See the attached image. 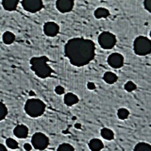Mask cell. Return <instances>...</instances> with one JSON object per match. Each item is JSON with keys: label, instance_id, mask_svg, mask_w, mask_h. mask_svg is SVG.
<instances>
[{"label": "cell", "instance_id": "cell-1", "mask_svg": "<svg viewBox=\"0 0 151 151\" xmlns=\"http://www.w3.org/2000/svg\"><path fill=\"white\" fill-rule=\"evenodd\" d=\"M64 53L71 64L77 67H82L94 59L96 45L93 41L89 39L73 38L65 44Z\"/></svg>", "mask_w": 151, "mask_h": 151}, {"label": "cell", "instance_id": "cell-2", "mask_svg": "<svg viewBox=\"0 0 151 151\" xmlns=\"http://www.w3.org/2000/svg\"><path fill=\"white\" fill-rule=\"evenodd\" d=\"M48 58L45 56L41 57H33L30 59L31 70L35 73V75L40 78H46L51 76L53 70L48 65Z\"/></svg>", "mask_w": 151, "mask_h": 151}, {"label": "cell", "instance_id": "cell-3", "mask_svg": "<svg viewBox=\"0 0 151 151\" xmlns=\"http://www.w3.org/2000/svg\"><path fill=\"white\" fill-rule=\"evenodd\" d=\"M45 104L41 99L38 98H29L27 99L25 104L26 113L32 118H37L42 115L45 111Z\"/></svg>", "mask_w": 151, "mask_h": 151}, {"label": "cell", "instance_id": "cell-4", "mask_svg": "<svg viewBox=\"0 0 151 151\" xmlns=\"http://www.w3.org/2000/svg\"><path fill=\"white\" fill-rule=\"evenodd\" d=\"M133 49L136 55L146 56L151 53V40L145 36H138L134 40Z\"/></svg>", "mask_w": 151, "mask_h": 151}, {"label": "cell", "instance_id": "cell-5", "mask_svg": "<svg viewBox=\"0 0 151 151\" xmlns=\"http://www.w3.org/2000/svg\"><path fill=\"white\" fill-rule=\"evenodd\" d=\"M98 44L103 49H111L116 45V37L111 32L104 31L98 36Z\"/></svg>", "mask_w": 151, "mask_h": 151}, {"label": "cell", "instance_id": "cell-6", "mask_svg": "<svg viewBox=\"0 0 151 151\" xmlns=\"http://www.w3.org/2000/svg\"><path fill=\"white\" fill-rule=\"evenodd\" d=\"M31 145L37 150H45L49 145V139L42 132H36L31 138Z\"/></svg>", "mask_w": 151, "mask_h": 151}, {"label": "cell", "instance_id": "cell-7", "mask_svg": "<svg viewBox=\"0 0 151 151\" xmlns=\"http://www.w3.org/2000/svg\"><path fill=\"white\" fill-rule=\"evenodd\" d=\"M21 3L24 9L30 13L38 12L44 8L42 0H22Z\"/></svg>", "mask_w": 151, "mask_h": 151}, {"label": "cell", "instance_id": "cell-8", "mask_svg": "<svg viewBox=\"0 0 151 151\" xmlns=\"http://www.w3.org/2000/svg\"><path fill=\"white\" fill-rule=\"evenodd\" d=\"M107 61L111 68L119 69L124 65V57L120 53H111L108 57Z\"/></svg>", "mask_w": 151, "mask_h": 151}, {"label": "cell", "instance_id": "cell-9", "mask_svg": "<svg viewBox=\"0 0 151 151\" xmlns=\"http://www.w3.org/2000/svg\"><path fill=\"white\" fill-rule=\"evenodd\" d=\"M74 0H57L56 1V8L61 13L71 12L74 8Z\"/></svg>", "mask_w": 151, "mask_h": 151}, {"label": "cell", "instance_id": "cell-10", "mask_svg": "<svg viewBox=\"0 0 151 151\" xmlns=\"http://www.w3.org/2000/svg\"><path fill=\"white\" fill-rule=\"evenodd\" d=\"M44 32L48 37H55L60 32V26L55 22H46L44 25Z\"/></svg>", "mask_w": 151, "mask_h": 151}, {"label": "cell", "instance_id": "cell-11", "mask_svg": "<svg viewBox=\"0 0 151 151\" xmlns=\"http://www.w3.org/2000/svg\"><path fill=\"white\" fill-rule=\"evenodd\" d=\"M13 134L19 139H26L28 135V127L25 125H18L13 129Z\"/></svg>", "mask_w": 151, "mask_h": 151}, {"label": "cell", "instance_id": "cell-12", "mask_svg": "<svg viewBox=\"0 0 151 151\" xmlns=\"http://www.w3.org/2000/svg\"><path fill=\"white\" fill-rule=\"evenodd\" d=\"M78 101H79L78 96H77V94L73 93H65V96L63 97V102H64L65 105L68 106V107L76 105L77 103H78Z\"/></svg>", "mask_w": 151, "mask_h": 151}, {"label": "cell", "instance_id": "cell-13", "mask_svg": "<svg viewBox=\"0 0 151 151\" xmlns=\"http://www.w3.org/2000/svg\"><path fill=\"white\" fill-rule=\"evenodd\" d=\"M20 0H2V6L5 11L13 12L15 11Z\"/></svg>", "mask_w": 151, "mask_h": 151}, {"label": "cell", "instance_id": "cell-14", "mask_svg": "<svg viewBox=\"0 0 151 151\" xmlns=\"http://www.w3.org/2000/svg\"><path fill=\"white\" fill-rule=\"evenodd\" d=\"M104 147V144L99 139H92L89 142V148L91 151H101Z\"/></svg>", "mask_w": 151, "mask_h": 151}, {"label": "cell", "instance_id": "cell-15", "mask_svg": "<svg viewBox=\"0 0 151 151\" xmlns=\"http://www.w3.org/2000/svg\"><path fill=\"white\" fill-rule=\"evenodd\" d=\"M110 15V12L106 8H97L94 11V17L96 19H103L107 18Z\"/></svg>", "mask_w": 151, "mask_h": 151}, {"label": "cell", "instance_id": "cell-16", "mask_svg": "<svg viewBox=\"0 0 151 151\" xmlns=\"http://www.w3.org/2000/svg\"><path fill=\"white\" fill-rule=\"evenodd\" d=\"M103 79L108 84H113L117 81L118 77L113 72H106L103 76Z\"/></svg>", "mask_w": 151, "mask_h": 151}, {"label": "cell", "instance_id": "cell-17", "mask_svg": "<svg viewBox=\"0 0 151 151\" xmlns=\"http://www.w3.org/2000/svg\"><path fill=\"white\" fill-rule=\"evenodd\" d=\"M100 134L104 139L107 141H111L114 138V132H113L111 129H108V127H103L100 131Z\"/></svg>", "mask_w": 151, "mask_h": 151}, {"label": "cell", "instance_id": "cell-18", "mask_svg": "<svg viewBox=\"0 0 151 151\" xmlns=\"http://www.w3.org/2000/svg\"><path fill=\"white\" fill-rule=\"evenodd\" d=\"M3 42L6 45H12L13 44V42L15 41V35L13 34L11 31H6L2 36Z\"/></svg>", "mask_w": 151, "mask_h": 151}, {"label": "cell", "instance_id": "cell-19", "mask_svg": "<svg viewBox=\"0 0 151 151\" xmlns=\"http://www.w3.org/2000/svg\"><path fill=\"white\" fill-rule=\"evenodd\" d=\"M133 151H151V145L147 143H139L135 145Z\"/></svg>", "mask_w": 151, "mask_h": 151}, {"label": "cell", "instance_id": "cell-20", "mask_svg": "<svg viewBox=\"0 0 151 151\" xmlns=\"http://www.w3.org/2000/svg\"><path fill=\"white\" fill-rule=\"evenodd\" d=\"M117 116L121 120H126L129 116V111L125 108H121L117 111Z\"/></svg>", "mask_w": 151, "mask_h": 151}, {"label": "cell", "instance_id": "cell-21", "mask_svg": "<svg viewBox=\"0 0 151 151\" xmlns=\"http://www.w3.org/2000/svg\"><path fill=\"white\" fill-rule=\"evenodd\" d=\"M6 145L8 146L9 148H11V149H17L18 146H19L17 141H15L12 138H8L6 140Z\"/></svg>", "mask_w": 151, "mask_h": 151}, {"label": "cell", "instance_id": "cell-22", "mask_svg": "<svg viewBox=\"0 0 151 151\" xmlns=\"http://www.w3.org/2000/svg\"><path fill=\"white\" fill-rule=\"evenodd\" d=\"M8 114V109L4 103L0 102V121L4 120Z\"/></svg>", "mask_w": 151, "mask_h": 151}, {"label": "cell", "instance_id": "cell-23", "mask_svg": "<svg viewBox=\"0 0 151 151\" xmlns=\"http://www.w3.org/2000/svg\"><path fill=\"white\" fill-rule=\"evenodd\" d=\"M57 151H75V148L73 147V145H71L70 144H61L59 145Z\"/></svg>", "mask_w": 151, "mask_h": 151}, {"label": "cell", "instance_id": "cell-24", "mask_svg": "<svg viewBox=\"0 0 151 151\" xmlns=\"http://www.w3.org/2000/svg\"><path fill=\"white\" fill-rule=\"evenodd\" d=\"M124 88H125V90H126L127 92L130 93V92L135 91V90L137 89V85H136L133 81H127V82L125 84Z\"/></svg>", "mask_w": 151, "mask_h": 151}, {"label": "cell", "instance_id": "cell-25", "mask_svg": "<svg viewBox=\"0 0 151 151\" xmlns=\"http://www.w3.org/2000/svg\"><path fill=\"white\" fill-rule=\"evenodd\" d=\"M65 92V90L63 86H60V85H59V86H56L55 88V93L57 94H59V96H61V94H63Z\"/></svg>", "mask_w": 151, "mask_h": 151}, {"label": "cell", "instance_id": "cell-26", "mask_svg": "<svg viewBox=\"0 0 151 151\" xmlns=\"http://www.w3.org/2000/svg\"><path fill=\"white\" fill-rule=\"evenodd\" d=\"M144 6H145V9H146V11L151 13V0H145Z\"/></svg>", "mask_w": 151, "mask_h": 151}, {"label": "cell", "instance_id": "cell-27", "mask_svg": "<svg viewBox=\"0 0 151 151\" xmlns=\"http://www.w3.org/2000/svg\"><path fill=\"white\" fill-rule=\"evenodd\" d=\"M87 88H88V90H90V91H93V90L96 89V84L93 82H88Z\"/></svg>", "mask_w": 151, "mask_h": 151}, {"label": "cell", "instance_id": "cell-28", "mask_svg": "<svg viewBox=\"0 0 151 151\" xmlns=\"http://www.w3.org/2000/svg\"><path fill=\"white\" fill-rule=\"evenodd\" d=\"M32 145L31 144H28V143H26L25 145H24V149H25L26 151H31L32 149Z\"/></svg>", "mask_w": 151, "mask_h": 151}, {"label": "cell", "instance_id": "cell-29", "mask_svg": "<svg viewBox=\"0 0 151 151\" xmlns=\"http://www.w3.org/2000/svg\"><path fill=\"white\" fill-rule=\"evenodd\" d=\"M0 151H8V150H7L6 146H5L4 145L0 144Z\"/></svg>", "mask_w": 151, "mask_h": 151}, {"label": "cell", "instance_id": "cell-30", "mask_svg": "<svg viewBox=\"0 0 151 151\" xmlns=\"http://www.w3.org/2000/svg\"><path fill=\"white\" fill-rule=\"evenodd\" d=\"M75 127H76V129H81V125L78 124V123H77V124H75Z\"/></svg>", "mask_w": 151, "mask_h": 151}, {"label": "cell", "instance_id": "cell-31", "mask_svg": "<svg viewBox=\"0 0 151 151\" xmlns=\"http://www.w3.org/2000/svg\"><path fill=\"white\" fill-rule=\"evenodd\" d=\"M29 96H34V93H33V92H30V93H29Z\"/></svg>", "mask_w": 151, "mask_h": 151}, {"label": "cell", "instance_id": "cell-32", "mask_svg": "<svg viewBox=\"0 0 151 151\" xmlns=\"http://www.w3.org/2000/svg\"><path fill=\"white\" fill-rule=\"evenodd\" d=\"M150 38H151V31H150Z\"/></svg>", "mask_w": 151, "mask_h": 151}]
</instances>
